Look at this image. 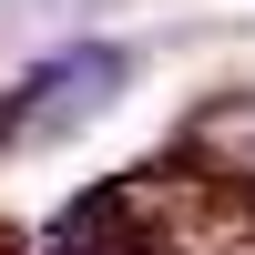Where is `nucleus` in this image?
<instances>
[{"mask_svg":"<svg viewBox=\"0 0 255 255\" xmlns=\"http://www.w3.org/2000/svg\"><path fill=\"white\" fill-rule=\"evenodd\" d=\"M123 72H133V61H123L113 41H72V51L31 61V72L0 92V143H61V133H82V123L123 92Z\"/></svg>","mask_w":255,"mask_h":255,"instance_id":"nucleus-1","label":"nucleus"},{"mask_svg":"<svg viewBox=\"0 0 255 255\" xmlns=\"http://www.w3.org/2000/svg\"><path fill=\"white\" fill-rule=\"evenodd\" d=\"M41 255H143V225H133L123 194H92V204H72V215L41 235Z\"/></svg>","mask_w":255,"mask_h":255,"instance_id":"nucleus-2","label":"nucleus"}]
</instances>
